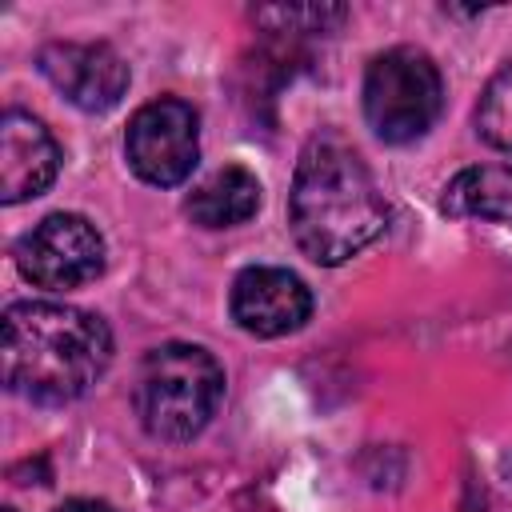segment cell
<instances>
[{
  "mask_svg": "<svg viewBox=\"0 0 512 512\" xmlns=\"http://www.w3.org/2000/svg\"><path fill=\"white\" fill-rule=\"evenodd\" d=\"M0 512H16V508H0Z\"/></svg>",
  "mask_w": 512,
  "mask_h": 512,
  "instance_id": "14",
  "label": "cell"
},
{
  "mask_svg": "<svg viewBox=\"0 0 512 512\" xmlns=\"http://www.w3.org/2000/svg\"><path fill=\"white\" fill-rule=\"evenodd\" d=\"M224 400V368L200 344H160L140 360L132 404L148 436L180 444L208 428Z\"/></svg>",
  "mask_w": 512,
  "mask_h": 512,
  "instance_id": "3",
  "label": "cell"
},
{
  "mask_svg": "<svg viewBox=\"0 0 512 512\" xmlns=\"http://www.w3.org/2000/svg\"><path fill=\"white\" fill-rule=\"evenodd\" d=\"M36 64L48 76V84L64 92V100L76 104L80 112H108L128 92V64L112 44L56 40L40 48Z\"/></svg>",
  "mask_w": 512,
  "mask_h": 512,
  "instance_id": "7",
  "label": "cell"
},
{
  "mask_svg": "<svg viewBox=\"0 0 512 512\" xmlns=\"http://www.w3.org/2000/svg\"><path fill=\"white\" fill-rule=\"evenodd\" d=\"M228 312L248 336L276 340V336L304 328V320L312 316V292L288 268L252 264L232 280Z\"/></svg>",
  "mask_w": 512,
  "mask_h": 512,
  "instance_id": "8",
  "label": "cell"
},
{
  "mask_svg": "<svg viewBox=\"0 0 512 512\" xmlns=\"http://www.w3.org/2000/svg\"><path fill=\"white\" fill-rule=\"evenodd\" d=\"M440 208L448 216L512 224V164H476L444 184Z\"/></svg>",
  "mask_w": 512,
  "mask_h": 512,
  "instance_id": "11",
  "label": "cell"
},
{
  "mask_svg": "<svg viewBox=\"0 0 512 512\" xmlns=\"http://www.w3.org/2000/svg\"><path fill=\"white\" fill-rule=\"evenodd\" d=\"M16 268L48 292L92 284L104 272V236L76 212H52L16 240Z\"/></svg>",
  "mask_w": 512,
  "mask_h": 512,
  "instance_id": "6",
  "label": "cell"
},
{
  "mask_svg": "<svg viewBox=\"0 0 512 512\" xmlns=\"http://www.w3.org/2000/svg\"><path fill=\"white\" fill-rule=\"evenodd\" d=\"M260 208V180L256 172H248L244 164H224L216 168L208 180H200L192 188V196L184 200V212L192 216V224L200 228H236L244 220H252Z\"/></svg>",
  "mask_w": 512,
  "mask_h": 512,
  "instance_id": "10",
  "label": "cell"
},
{
  "mask_svg": "<svg viewBox=\"0 0 512 512\" xmlns=\"http://www.w3.org/2000/svg\"><path fill=\"white\" fill-rule=\"evenodd\" d=\"M124 156L144 184L156 188L184 184L200 160V120L192 104L176 96H160L136 108L124 132Z\"/></svg>",
  "mask_w": 512,
  "mask_h": 512,
  "instance_id": "5",
  "label": "cell"
},
{
  "mask_svg": "<svg viewBox=\"0 0 512 512\" xmlns=\"http://www.w3.org/2000/svg\"><path fill=\"white\" fill-rule=\"evenodd\" d=\"M476 132L500 148V152H512V64H504L480 92V104H476Z\"/></svg>",
  "mask_w": 512,
  "mask_h": 512,
  "instance_id": "12",
  "label": "cell"
},
{
  "mask_svg": "<svg viewBox=\"0 0 512 512\" xmlns=\"http://www.w3.org/2000/svg\"><path fill=\"white\" fill-rule=\"evenodd\" d=\"M444 108V80L428 52L388 48L364 72V120L384 144L420 140Z\"/></svg>",
  "mask_w": 512,
  "mask_h": 512,
  "instance_id": "4",
  "label": "cell"
},
{
  "mask_svg": "<svg viewBox=\"0 0 512 512\" xmlns=\"http://www.w3.org/2000/svg\"><path fill=\"white\" fill-rule=\"evenodd\" d=\"M56 512H112L104 500H88V496H72V500H64Z\"/></svg>",
  "mask_w": 512,
  "mask_h": 512,
  "instance_id": "13",
  "label": "cell"
},
{
  "mask_svg": "<svg viewBox=\"0 0 512 512\" xmlns=\"http://www.w3.org/2000/svg\"><path fill=\"white\" fill-rule=\"evenodd\" d=\"M56 172H60V148L44 128V120L8 108L0 116V200L4 204L32 200L48 192Z\"/></svg>",
  "mask_w": 512,
  "mask_h": 512,
  "instance_id": "9",
  "label": "cell"
},
{
  "mask_svg": "<svg viewBox=\"0 0 512 512\" xmlns=\"http://www.w3.org/2000/svg\"><path fill=\"white\" fill-rule=\"evenodd\" d=\"M0 356L8 392L32 404H72L112 364V332L88 308L20 300L4 312Z\"/></svg>",
  "mask_w": 512,
  "mask_h": 512,
  "instance_id": "2",
  "label": "cell"
},
{
  "mask_svg": "<svg viewBox=\"0 0 512 512\" xmlns=\"http://www.w3.org/2000/svg\"><path fill=\"white\" fill-rule=\"evenodd\" d=\"M288 228L300 252L324 268L352 260L388 228V200L356 148L336 136H312L300 148Z\"/></svg>",
  "mask_w": 512,
  "mask_h": 512,
  "instance_id": "1",
  "label": "cell"
}]
</instances>
